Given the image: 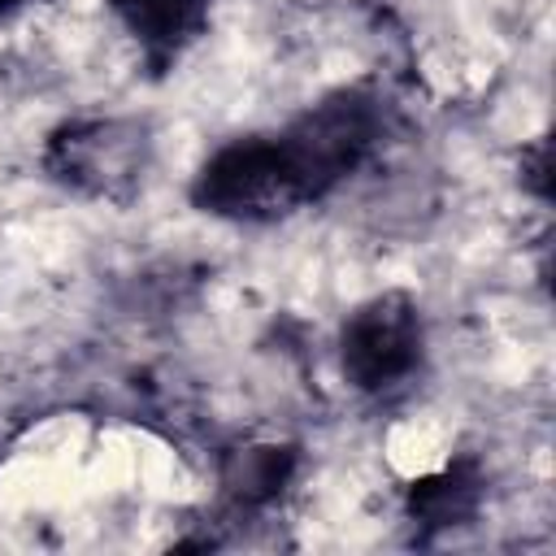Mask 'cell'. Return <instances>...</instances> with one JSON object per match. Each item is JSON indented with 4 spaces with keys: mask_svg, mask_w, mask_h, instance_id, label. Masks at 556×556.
I'll use <instances>...</instances> for the list:
<instances>
[{
    "mask_svg": "<svg viewBox=\"0 0 556 556\" xmlns=\"http://www.w3.org/2000/svg\"><path fill=\"white\" fill-rule=\"evenodd\" d=\"M395 130L391 100L369 83H343L282 126L217 143L191 174L195 213L230 226H274L317 208L378 161Z\"/></svg>",
    "mask_w": 556,
    "mask_h": 556,
    "instance_id": "cell-1",
    "label": "cell"
},
{
    "mask_svg": "<svg viewBox=\"0 0 556 556\" xmlns=\"http://www.w3.org/2000/svg\"><path fill=\"white\" fill-rule=\"evenodd\" d=\"M39 169L52 187L91 204H130L152 169V130L122 113L65 117L43 135Z\"/></svg>",
    "mask_w": 556,
    "mask_h": 556,
    "instance_id": "cell-2",
    "label": "cell"
},
{
    "mask_svg": "<svg viewBox=\"0 0 556 556\" xmlns=\"http://www.w3.org/2000/svg\"><path fill=\"white\" fill-rule=\"evenodd\" d=\"M426 313L408 287H382L348 308L334 334L339 378L361 395H395L426 369Z\"/></svg>",
    "mask_w": 556,
    "mask_h": 556,
    "instance_id": "cell-3",
    "label": "cell"
},
{
    "mask_svg": "<svg viewBox=\"0 0 556 556\" xmlns=\"http://www.w3.org/2000/svg\"><path fill=\"white\" fill-rule=\"evenodd\" d=\"M148 78H165L208 35L217 0H104Z\"/></svg>",
    "mask_w": 556,
    "mask_h": 556,
    "instance_id": "cell-4",
    "label": "cell"
},
{
    "mask_svg": "<svg viewBox=\"0 0 556 556\" xmlns=\"http://www.w3.org/2000/svg\"><path fill=\"white\" fill-rule=\"evenodd\" d=\"M486 486H491V473H486L482 456H473V452H456L439 469L417 473L404 486V521H408L413 539L434 543L439 534H452V530H465L469 521H478V513L486 504Z\"/></svg>",
    "mask_w": 556,
    "mask_h": 556,
    "instance_id": "cell-5",
    "label": "cell"
},
{
    "mask_svg": "<svg viewBox=\"0 0 556 556\" xmlns=\"http://www.w3.org/2000/svg\"><path fill=\"white\" fill-rule=\"evenodd\" d=\"M295 473H300L295 443H248L226 456L222 491L235 508H265L295 482Z\"/></svg>",
    "mask_w": 556,
    "mask_h": 556,
    "instance_id": "cell-6",
    "label": "cell"
},
{
    "mask_svg": "<svg viewBox=\"0 0 556 556\" xmlns=\"http://www.w3.org/2000/svg\"><path fill=\"white\" fill-rule=\"evenodd\" d=\"M517 187L539 204L552 200V139L547 135H534L530 143H521V152H517Z\"/></svg>",
    "mask_w": 556,
    "mask_h": 556,
    "instance_id": "cell-7",
    "label": "cell"
},
{
    "mask_svg": "<svg viewBox=\"0 0 556 556\" xmlns=\"http://www.w3.org/2000/svg\"><path fill=\"white\" fill-rule=\"evenodd\" d=\"M22 4H26V0H0V22H4V17H13Z\"/></svg>",
    "mask_w": 556,
    "mask_h": 556,
    "instance_id": "cell-8",
    "label": "cell"
}]
</instances>
